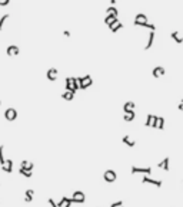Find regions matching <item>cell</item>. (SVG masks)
Listing matches in <instances>:
<instances>
[{
  "label": "cell",
  "instance_id": "cell-1",
  "mask_svg": "<svg viewBox=\"0 0 183 207\" xmlns=\"http://www.w3.org/2000/svg\"><path fill=\"white\" fill-rule=\"evenodd\" d=\"M77 83H79V89H86L93 83V79H92L90 75H86V76H79L77 78Z\"/></svg>",
  "mask_w": 183,
  "mask_h": 207
},
{
  "label": "cell",
  "instance_id": "cell-2",
  "mask_svg": "<svg viewBox=\"0 0 183 207\" xmlns=\"http://www.w3.org/2000/svg\"><path fill=\"white\" fill-rule=\"evenodd\" d=\"M86 200V196H85V193L83 191H75L73 194H72V202L73 203H77V204H82V203H85Z\"/></svg>",
  "mask_w": 183,
  "mask_h": 207
},
{
  "label": "cell",
  "instance_id": "cell-3",
  "mask_svg": "<svg viewBox=\"0 0 183 207\" xmlns=\"http://www.w3.org/2000/svg\"><path fill=\"white\" fill-rule=\"evenodd\" d=\"M116 178H117V174L114 173L113 170H106L103 173V180L106 183H113V181H116Z\"/></svg>",
  "mask_w": 183,
  "mask_h": 207
},
{
  "label": "cell",
  "instance_id": "cell-4",
  "mask_svg": "<svg viewBox=\"0 0 183 207\" xmlns=\"http://www.w3.org/2000/svg\"><path fill=\"white\" fill-rule=\"evenodd\" d=\"M5 118L7 121H14L17 118V111L14 108H7L5 111Z\"/></svg>",
  "mask_w": 183,
  "mask_h": 207
},
{
  "label": "cell",
  "instance_id": "cell-5",
  "mask_svg": "<svg viewBox=\"0 0 183 207\" xmlns=\"http://www.w3.org/2000/svg\"><path fill=\"white\" fill-rule=\"evenodd\" d=\"M57 76H59V71H57L56 68H50V69H47V72H46V78L52 82L56 81Z\"/></svg>",
  "mask_w": 183,
  "mask_h": 207
},
{
  "label": "cell",
  "instance_id": "cell-6",
  "mask_svg": "<svg viewBox=\"0 0 183 207\" xmlns=\"http://www.w3.org/2000/svg\"><path fill=\"white\" fill-rule=\"evenodd\" d=\"M156 121H157V117H156V115L149 114V115H147V118H146L145 125L146 127H150V128H156Z\"/></svg>",
  "mask_w": 183,
  "mask_h": 207
},
{
  "label": "cell",
  "instance_id": "cell-7",
  "mask_svg": "<svg viewBox=\"0 0 183 207\" xmlns=\"http://www.w3.org/2000/svg\"><path fill=\"white\" fill-rule=\"evenodd\" d=\"M19 46H16V45H10V46H7V49H6V53H7V56H17L19 55Z\"/></svg>",
  "mask_w": 183,
  "mask_h": 207
},
{
  "label": "cell",
  "instance_id": "cell-8",
  "mask_svg": "<svg viewBox=\"0 0 183 207\" xmlns=\"http://www.w3.org/2000/svg\"><path fill=\"white\" fill-rule=\"evenodd\" d=\"M142 183H145V184H153V185H156V187H162L160 180H153V178L147 177V175H145V177L142 178Z\"/></svg>",
  "mask_w": 183,
  "mask_h": 207
},
{
  "label": "cell",
  "instance_id": "cell-9",
  "mask_svg": "<svg viewBox=\"0 0 183 207\" xmlns=\"http://www.w3.org/2000/svg\"><path fill=\"white\" fill-rule=\"evenodd\" d=\"M72 197H67V196H63L62 197V200L57 203V206L59 207H70L72 206Z\"/></svg>",
  "mask_w": 183,
  "mask_h": 207
},
{
  "label": "cell",
  "instance_id": "cell-10",
  "mask_svg": "<svg viewBox=\"0 0 183 207\" xmlns=\"http://www.w3.org/2000/svg\"><path fill=\"white\" fill-rule=\"evenodd\" d=\"M136 173H145V174H150L152 168H150V167L142 168V167H136V165H133V167H132V174H136Z\"/></svg>",
  "mask_w": 183,
  "mask_h": 207
},
{
  "label": "cell",
  "instance_id": "cell-11",
  "mask_svg": "<svg viewBox=\"0 0 183 207\" xmlns=\"http://www.w3.org/2000/svg\"><path fill=\"white\" fill-rule=\"evenodd\" d=\"M166 73V69L163 68V66H156L155 69H153V72H152V75L155 78H160V76H163Z\"/></svg>",
  "mask_w": 183,
  "mask_h": 207
},
{
  "label": "cell",
  "instance_id": "cell-12",
  "mask_svg": "<svg viewBox=\"0 0 183 207\" xmlns=\"http://www.w3.org/2000/svg\"><path fill=\"white\" fill-rule=\"evenodd\" d=\"M33 167H34V164L32 161H29V160H23L22 163H20V168L26 170V171H30V173H32Z\"/></svg>",
  "mask_w": 183,
  "mask_h": 207
},
{
  "label": "cell",
  "instance_id": "cell-13",
  "mask_svg": "<svg viewBox=\"0 0 183 207\" xmlns=\"http://www.w3.org/2000/svg\"><path fill=\"white\" fill-rule=\"evenodd\" d=\"M122 27H123V23H120V22H119V19H116V20H114V22L109 26V29H110L113 33H116L117 30H120Z\"/></svg>",
  "mask_w": 183,
  "mask_h": 207
},
{
  "label": "cell",
  "instance_id": "cell-14",
  "mask_svg": "<svg viewBox=\"0 0 183 207\" xmlns=\"http://www.w3.org/2000/svg\"><path fill=\"white\" fill-rule=\"evenodd\" d=\"M135 107H136V104L135 102H132V101H129V102H126L123 105V111H124V114H129V112H133L135 111Z\"/></svg>",
  "mask_w": 183,
  "mask_h": 207
},
{
  "label": "cell",
  "instance_id": "cell-15",
  "mask_svg": "<svg viewBox=\"0 0 183 207\" xmlns=\"http://www.w3.org/2000/svg\"><path fill=\"white\" fill-rule=\"evenodd\" d=\"M147 22V17H146V15H143V13H139V15H136L135 17V25L137 26V25H140V23H146Z\"/></svg>",
  "mask_w": 183,
  "mask_h": 207
},
{
  "label": "cell",
  "instance_id": "cell-16",
  "mask_svg": "<svg viewBox=\"0 0 183 207\" xmlns=\"http://www.w3.org/2000/svg\"><path fill=\"white\" fill-rule=\"evenodd\" d=\"M169 161H170V160H169V157L163 158L160 163L157 164V167H159V168H163L165 171H169Z\"/></svg>",
  "mask_w": 183,
  "mask_h": 207
},
{
  "label": "cell",
  "instance_id": "cell-17",
  "mask_svg": "<svg viewBox=\"0 0 183 207\" xmlns=\"http://www.w3.org/2000/svg\"><path fill=\"white\" fill-rule=\"evenodd\" d=\"M2 168H3V171H6V173H11V171H13V161H11V160H6V164Z\"/></svg>",
  "mask_w": 183,
  "mask_h": 207
},
{
  "label": "cell",
  "instance_id": "cell-18",
  "mask_svg": "<svg viewBox=\"0 0 183 207\" xmlns=\"http://www.w3.org/2000/svg\"><path fill=\"white\" fill-rule=\"evenodd\" d=\"M122 141H123V144H126V145H127V147H130V148L136 145V142L133 141V140H132L129 135H124L123 138H122Z\"/></svg>",
  "mask_w": 183,
  "mask_h": 207
},
{
  "label": "cell",
  "instance_id": "cell-19",
  "mask_svg": "<svg viewBox=\"0 0 183 207\" xmlns=\"http://www.w3.org/2000/svg\"><path fill=\"white\" fill-rule=\"evenodd\" d=\"M153 40H155V32H150L149 33V39H147V45L145 46L146 50H149L153 46Z\"/></svg>",
  "mask_w": 183,
  "mask_h": 207
},
{
  "label": "cell",
  "instance_id": "cell-20",
  "mask_svg": "<svg viewBox=\"0 0 183 207\" xmlns=\"http://www.w3.org/2000/svg\"><path fill=\"white\" fill-rule=\"evenodd\" d=\"M33 196H34V190H27L26 193H24V202L26 203H30L33 200Z\"/></svg>",
  "mask_w": 183,
  "mask_h": 207
},
{
  "label": "cell",
  "instance_id": "cell-21",
  "mask_svg": "<svg viewBox=\"0 0 183 207\" xmlns=\"http://www.w3.org/2000/svg\"><path fill=\"white\" fill-rule=\"evenodd\" d=\"M170 36H172V39L176 42V43H183V38L180 36V33H179V32H172V35H170Z\"/></svg>",
  "mask_w": 183,
  "mask_h": 207
},
{
  "label": "cell",
  "instance_id": "cell-22",
  "mask_svg": "<svg viewBox=\"0 0 183 207\" xmlns=\"http://www.w3.org/2000/svg\"><path fill=\"white\" fill-rule=\"evenodd\" d=\"M65 89L67 92H72V93H76L73 91V88H72V82H70V78H66L65 79Z\"/></svg>",
  "mask_w": 183,
  "mask_h": 207
},
{
  "label": "cell",
  "instance_id": "cell-23",
  "mask_svg": "<svg viewBox=\"0 0 183 207\" xmlns=\"http://www.w3.org/2000/svg\"><path fill=\"white\" fill-rule=\"evenodd\" d=\"M156 128L157 130H163V128H165V118H163V117H157Z\"/></svg>",
  "mask_w": 183,
  "mask_h": 207
},
{
  "label": "cell",
  "instance_id": "cell-24",
  "mask_svg": "<svg viewBox=\"0 0 183 207\" xmlns=\"http://www.w3.org/2000/svg\"><path fill=\"white\" fill-rule=\"evenodd\" d=\"M116 19H117V17L113 16V15H108V16L104 17V23H106L108 26H110V25H112V23H113Z\"/></svg>",
  "mask_w": 183,
  "mask_h": 207
},
{
  "label": "cell",
  "instance_id": "cell-25",
  "mask_svg": "<svg viewBox=\"0 0 183 207\" xmlns=\"http://www.w3.org/2000/svg\"><path fill=\"white\" fill-rule=\"evenodd\" d=\"M135 117H136V114H135V111H133V112H129V114H124L123 120L126 121V122H130V121L135 120Z\"/></svg>",
  "mask_w": 183,
  "mask_h": 207
},
{
  "label": "cell",
  "instance_id": "cell-26",
  "mask_svg": "<svg viewBox=\"0 0 183 207\" xmlns=\"http://www.w3.org/2000/svg\"><path fill=\"white\" fill-rule=\"evenodd\" d=\"M70 82H72V88H73V91L77 92V89H79V83H77V78L75 76H70Z\"/></svg>",
  "mask_w": 183,
  "mask_h": 207
},
{
  "label": "cell",
  "instance_id": "cell-27",
  "mask_svg": "<svg viewBox=\"0 0 183 207\" xmlns=\"http://www.w3.org/2000/svg\"><path fill=\"white\" fill-rule=\"evenodd\" d=\"M62 98L66 99V101H72V99L75 98V93H72V92H67V91H65V92L62 93Z\"/></svg>",
  "mask_w": 183,
  "mask_h": 207
},
{
  "label": "cell",
  "instance_id": "cell-28",
  "mask_svg": "<svg viewBox=\"0 0 183 207\" xmlns=\"http://www.w3.org/2000/svg\"><path fill=\"white\" fill-rule=\"evenodd\" d=\"M3 151H5V147L3 145H0V165L3 167L6 164V160H5V154H3Z\"/></svg>",
  "mask_w": 183,
  "mask_h": 207
},
{
  "label": "cell",
  "instance_id": "cell-29",
  "mask_svg": "<svg viewBox=\"0 0 183 207\" xmlns=\"http://www.w3.org/2000/svg\"><path fill=\"white\" fill-rule=\"evenodd\" d=\"M106 13H108V15H113V16H116V17H117V15H119L117 9H116V7H113V6H110V7H108V10H106Z\"/></svg>",
  "mask_w": 183,
  "mask_h": 207
},
{
  "label": "cell",
  "instance_id": "cell-30",
  "mask_svg": "<svg viewBox=\"0 0 183 207\" xmlns=\"http://www.w3.org/2000/svg\"><path fill=\"white\" fill-rule=\"evenodd\" d=\"M7 19H9V15H3V16L0 17V30L3 29V26H5V23Z\"/></svg>",
  "mask_w": 183,
  "mask_h": 207
},
{
  "label": "cell",
  "instance_id": "cell-31",
  "mask_svg": "<svg viewBox=\"0 0 183 207\" xmlns=\"http://www.w3.org/2000/svg\"><path fill=\"white\" fill-rule=\"evenodd\" d=\"M19 173H20L22 175H24L26 178H30V177H32V173H30V171H26V170H23V168L19 170Z\"/></svg>",
  "mask_w": 183,
  "mask_h": 207
},
{
  "label": "cell",
  "instance_id": "cell-32",
  "mask_svg": "<svg viewBox=\"0 0 183 207\" xmlns=\"http://www.w3.org/2000/svg\"><path fill=\"white\" fill-rule=\"evenodd\" d=\"M122 206H123V202H122V200H119V202L110 204V207H122Z\"/></svg>",
  "mask_w": 183,
  "mask_h": 207
},
{
  "label": "cell",
  "instance_id": "cell-33",
  "mask_svg": "<svg viewBox=\"0 0 183 207\" xmlns=\"http://www.w3.org/2000/svg\"><path fill=\"white\" fill-rule=\"evenodd\" d=\"M49 204H50V206H52V207H59V206H57V204H56V203L53 202V200H52V199H49Z\"/></svg>",
  "mask_w": 183,
  "mask_h": 207
},
{
  "label": "cell",
  "instance_id": "cell-34",
  "mask_svg": "<svg viewBox=\"0 0 183 207\" xmlns=\"http://www.w3.org/2000/svg\"><path fill=\"white\" fill-rule=\"evenodd\" d=\"M9 3H10L9 0H3V2H0V6H7Z\"/></svg>",
  "mask_w": 183,
  "mask_h": 207
},
{
  "label": "cell",
  "instance_id": "cell-35",
  "mask_svg": "<svg viewBox=\"0 0 183 207\" xmlns=\"http://www.w3.org/2000/svg\"><path fill=\"white\" fill-rule=\"evenodd\" d=\"M178 109H180V111H183V99L180 101V104H178Z\"/></svg>",
  "mask_w": 183,
  "mask_h": 207
},
{
  "label": "cell",
  "instance_id": "cell-36",
  "mask_svg": "<svg viewBox=\"0 0 183 207\" xmlns=\"http://www.w3.org/2000/svg\"><path fill=\"white\" fill-rule=\"evenodd\" d=\"M63 35H65L66 38H69V36H70V32H69V30H65V32H63Z\"/></svg>",
  "mask_w": 183,
  "mask_h": 207
},
{
  "label": "cell",
  "instance_id": "cell-37",
  "mask_svg": "<svg viewBox=\"0 0 183 207\" xmlns=\"http://www.w3.org/2000/svg\"><path fill=\"white\" fill-rule=\"evenodd\" d=\"M0 105H2V101H0Z\"/></svg>",
  "mask_w": 183,
  "mask_h": 207
},
{
  "label": "cell",
  "instance_id": "cell-38",
  "mask_svg": "<svg viewBox=\"0 0 183 207\" xmlns=\"http://www.w3.org/2000/svg\"><path fill=\"white\" fill-rule=\"evenodd\" d=\"M122 207H123V206H122Z\"/></svg>",
  "mask_w": 183,
  "mask_h": 207
}]
</instances>
